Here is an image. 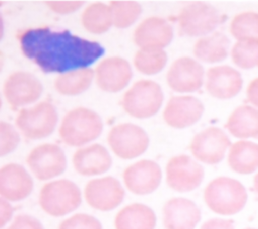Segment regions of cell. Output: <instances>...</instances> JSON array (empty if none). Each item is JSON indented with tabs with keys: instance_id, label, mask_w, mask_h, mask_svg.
Listing matches in <instances>:
<instances>
[{
	"instance_id": "74e56055",
	"label": "cell",
	"mask_w": 258,
	"mask_h": 229,
	"mask_svg": "<svg viewBox=\"0 0 258 229\" xmlns=\"http://www.w3.org/2000/svg\"><path fill=\"white\" fill-rule=\"evenodd\" d=\"M13 215V208L9 201L1 198L0 199V227L5 228L6 224L11 220Z\"/></svg>"
},
{
	"instance_id": "1f68e13d",
	"label": "cell",
	"mask_w": 258,
	"mask_h": 229,
	"mask_svg": "<svg viewBox=\"0 0 258 229\" xmlns=\"http://www.w3.org/2000/svg\"><path fill=\"white\" fill-rule=\"evenodd\" d=\"M230 53L232 62L240 69L250 70L258 66V43L236 41Z\"/></svg>"
},
{
	"instance_id": "d6986e66",
	"label": "cell",
	"mask_w": 258,
	"mask_h": 229,
	"mask_svg": "<svg viewBox=\"0 0 258 229\" xmlns=\"http://www.w3.org/2000/svg\"><path fill=\"white\" fill-rule=\"evenodd\" d=\"M206 90L216 99L227 100L237 96L243 87L241 73L233 67L223 65L212 67L206 74Z\"/></svg>"
},
{
	"instance_id": "277c9868",
	"label": "cell",
	"mask_w": 258,
	"mask_h": 229,
	"mask_svg": "<svg viewBox=\"0 0 258 229\" xmlns=\"http://www.w3.org/2000/svg\"><path fill=\"white\" fill-rule=\"evenodd\" d=\"M38 203L47 215L62 217L80 207L82 193L73 181L59 179L43 185L39 192Z\"/></svg>"
},
{
	"instance_id": "2e32d148",
	"label": "cell",
	"mask_w": 258,
	"mask_h": 229,
	"mask_svg": "<svg viewBox=\"0 0 258 229\" xmlns=\"http://www.w3.org/2000/svg\"><path fill=\"white\" fill-rule=\"evenodd\" d=\"M173 38L170 23L159 16L143 19L133 32V41L140 49H163Z\"/></svg>"
},
{
	"instance_id": "7a4b0ae2",
	"label": "cell",
	"mask_w": 258,
	"mask_h": 229,
	"mask_svg": "<svg viewBox=\"0 0 258 229\" xmlns=\"http://www.w3.org/2000/svg\"><path fill=\"white\" fill-rule=\"evenodd\" d=\"M248 193L245 186L230 177L212 180L204 190V201L214 213L232 216L241 212L247 204Z\"/></svg>"
},
{
	"instance_id": "ab89813d",
	"label": "cell",
	"mask_w": 258,
	"mask_h": 229,
	"mask_svg": "<svg viewBox=\"0 0 258 229\" xmlns=\"http://www.w3.org/2000/svg\"><path fill=\"white\" fill-rule=\"evenodd\" d=\"M253 188H254L255 192L258 194V173L255 175V177L253 179Z\"/></svg>"
},
{
	"instance_id": "8d00e7d4",
	"label": "cell",
	"mask_w": 258,
	"mask_h": 229,
	"mask_svg": "<svg viewBox=\"0 0 258 229\" xmlns=\"http://www.w3.org/2000/svg\"><path fill=\"white\" fill-rule=\"evenodd\" d=\"M200 229H235V226L232 220L223 218H212L204 222Z\"/></svg>"
},
{
	"instance_id": "3957f363",
	"label": "cell",
	"mask_w": 258,
	"mask_h": 229,
	"mask_svg": "<svg viewBox=\"0 0 258 229\" xmlns=\"http://www.w3.org/2000/svg\"><path fill=\"white\" fill-rule=\"evenodd\" d=\"M102 130L103 121L97 112L86 107H77L63 116L58 134L67 145L82 147L98 138Z\"/></svg>"
},
{
	"instance_id": "60d3db41",
	"label": "cell",
	"mask_w": 258,
	"mask_h": 229,
	"mask_svg": "<svg viewBox=\"0 0 258 229\" xmlns=\"http://www.w3.org/2000/svg\"><path fill=\"white\" fill-rule=\"evenodd\" d=\"M245 229H257V228H251V227H248V228H245Z\"/></svg>"
},
{
	"instance_id": "5bb4252c",
	"label": "cell",
	"mask_w": 258,
	"mask_h": 229,
	"mask_svg": "<svg viewBox=\"0 0 258 229\" xmlns=\"http://www.w3.org/2000/svg\"><path fill=\"white\" fill-rule=\"evenodd\" d=\"M162 171L157 162L141 159L128 165L123 171V182L127 190L137 196H145L156 191L161 183Z\"/></svg>"
},
{
	"instance_id": "836d02e7",
	"label": "cell",
	"mask_w": 258,
	"mask_h": 229,
	"mask_svg": "<svg viewBox=\"0 0 258 229\" xmlns=\"http://www.w3.org/2000/svg\"><path fill=\"white\" fill-rule=\"evenodd\" d=\"M20 136L10 123L0 122V155L4 156L12 152L18 145Z\"/></svg>"
},
{
	"instance_id": "f35d334b",
	"label": "cell",
	"mask_w": 258,
	"mask_h": 229,
	"mask_svg": "<svg viewBox=\"0 0 258 229\" xmlns=\"http://www.w3.org/2000/svg\"><path fill=\"white\" fill-rule=\"evenodd\" d=\"M246 96H247L248 102L253 107L258 109V77L253 79L249 83L246 91Z\"/></svg>"
},
{
	"instance_id": "603a6c76",
	"label": "cell",
	"mask_w": 258,
	"mask_h": 229,
	"mask_svg": "<svg viewBox=\"0 0 258 229\" xmlns=\"http://www.w3.org/2000/svg\"><path fill=\"white\" fill-rule=\"evenodd\" d=\"M156 215L147 205L132 203L122 208L115 216V229H155Z\"/></svg>"
},
{
	"instance_id": "83f0119b",
	"label": "cell",
	"mask_w": 258,
	"mask_h": 229,
	"mask_svg": "<svg viewBox=\"0 0 258 229\" xmlns=\"http://www.w3.org/2000/svg\"><path fill=\"white\" fill-rule=\"evenodd\" d=\"M84 28L94 34L107 32L113 25V16L110 5L103 2H94L88 5L81 15Z\"/></svg>"
},
{
	"instance_id": "9a60e30c",
	"label": "cell",
	"mask_w": 258,
	"mask_h": 229,
	"mask_svg": "<svg viewBox=\"0 0 258 229\" xmlns=\"http://www.w3.org/2000/svg\"><path fill=\"white\" fill-rule=\"evenodd\" d=\"M204 75V68L198 61L189 56H180L167 71L166 83L174 92L192 93L202 88Z\"/></svg>"
},
{
	"instance_id": "52a82bcc",
	"label": "cell",
	"mask_w": 258,
	"mask_h": 229,
	"mask_svg": "<svg viewBox=\"0 0 258 229\" xmlns=\"http://www.w3.org/2000/svg\"><path fill=\"white\" fill-rule=\"evenodd\" d=\"M177 20L181 33L192 37H203L213 33L219 26L221 15L213 5L203 1H194L180 9Z\"/></svg>"
},
{
	"instance_id": "7402d4cb",
	"label": "cell",
	"mask_w": 258,
	"mask_h": 229,
	"mask_svg": "<svg viewBox=\"0 0 258 229\" xmlns=\"http://www.w3.org/2000/svg\"><path fill=\"white\" fill-rule=\"evenodd\" d=\"M75 170L84 177L103 175L112 166V157L105 146L94 143L80 147L73 155Z\"/></svg>"
},
{
	"instance_id": "d4e9b609",
	"label": "cell",
	"mask_w": 258,
	"mask_h": 229,
	"mask_svg": "<svg viewBox=\"0 0 258 229\" xmlns=\"http://www.w3.org/2000/svg\"><path fill=\"white\" fill-rule=\"evenodd\" d=\"M231 41L229 37L220 31L200 37L194 47V55L201 62L207 64H216L223 62L229 54Z\"/></svg>"
},
{
	"instance_id": "9c48e42d",
	"label": "cell",
	"mask_w": 258,
	"mask_h": 229,
	"mask_svg": "<svg viewBox=\"0 0 258 229\" xmlns=\"http://www.w3.org/2000/svg\"><path fill=\"white\" fill-rule=\"evenodd\" d=\"M205 170L201 163L186 154L170 157L165 166L167 186L178 193L191 192L204 181Z\"/></svg>"
},
{
	"instance_id": "ffe728a7",
	"label": "cell",
	"mask_w": 258,
	"mask_h": 229,
	"mask_svg": "<svg viewBox=\"0 0 258 229\" xmlns=\"http://www.w3.org/2000/svg\"><path fill=\"white\" fill-rule=\"evenodd\" d=\"M33 190V180L19 163L10 162L0 168V195L9 202L26 199Z\"/></svg>"
},
{
	"instance_id": "ba28073f",
	"label": "cell",
	"mask_w": 258,
	"mask_h": 229,
	"mask_svg": "<svg viewBox=\"0 0 258 229\" xmlns=\"http://www.w3.org/2000/svg\"><path fill=\"white\" fill-rule=\"evenodd\" d=\"M107 141L114 154L122 159H133L142 155L149 145L145 130L134 123L113 126L108 132Z\"/></svg>"
},
{
	"instance_id": "7c38bea8",
	"label": "cell",
	"mask_w": 258,
	"mask_h": 229,
	"mask_svg": "<svg viewBox=\"0 0 258 229\" xmlns=\"http://www.w3.org/2000/svg\"><path fill=\"white\" fill-rule=\"evenodd\" d=\"M41 82L31 73L16 71L10 74L3 84V96L12 109L36 102L42 94Z\"/></svg>"
},
{
	"instance_id": "f1b7e54d",
	"label": "cell",
	"mask_w": 258,
	"mask_h": 229,
	"mask_svg": "<svg viewBox=\"0 0 258 229\" xmlns=\"http://www.w3.org/2000/svg\"><path fill=\"white\" fill-rule=\"evenodd\" d=\"M230 33L237 41L258 43V12L243 11L230 22Z\"/></svg>"
},
{
	"instance_id": "4316f807",
	"label": "cell",
	"mask_w": 258,
	"mask_h": 229,
	"mask_svg": "<svg viewBox=\"0 0 258 229\" xmlns=\"http://www.w3.org/2000/svg\"><path fill=\"white\" fill-rule=\"evenodd\" d=\"M94 76L95 72L90 68L67 72L56 77L53 87L62 96H77L90 88Z\"/></svg>"
},
{
	"instance_id": "484cf974",
	"label": "cell",
	"mask_w": 258,
	"mask_h": 229,
	"mask_svg": "<svg viewBox=\"0 0 258 229\" xmlns=\"http://www.w3.org/2000/svg\"><path fill=\"white\" fill-rule=\"evenodd\" d=\"M225 126L234 137L258 140V109L250 105L235 108L229 115Z\"/></svg>"
},
{
	"instance_id": "8992f818",
	"label": "cell",
	"mask_w": 258,
	"mask_h": 229,
	"mask_svg": "<svg viewBox=\"0 0 258 229\" xmlns=\"http://www.w3.org/2000/svg\"><path fill=\"white\" fill-rule=\"evenodd\" d=\"M57 112L48 101H41L30 108H22L15 119L17 128L28 139L49 136L57 124Z\"/></svg>"
},
{
	"instance_id": "d590c367",
	"label": "cell",
	"mask_w": 258,
	"mask_h": 229,
	"mask_svg": "<svg viewBox=\"0 0 258 229\" xmlns=\"http://www.w3.org/2000/svg\"><path fill=\"white\" fill-rule=\"evenodd\" d=\"M46 6L58 14H70L80 9L84 1H45Z\"/></svg>"
},
{
	"instance_id": "d6a6232c",
	"label": "cell",
	"mask_w": 258,
	"mask_h": 229,
	"mask_svg": "<svg viewBox=\"0 0 258 229\" xmlns=\"http://www.w3.org/2000/svg\"><path fill=\"white\" fill-rule=\"evenodd\" d=\"M57 229H103V227L96 217L85 213H78L62 220Z\"/></svg>"
},
{
	"instance_id": "8fae6325",
	"label": "cell",
	"mask_w": 258,
	"mask_h": 229,
	"mask_svg": "<svg viewBox=\"0 0 258 229\" xmlns=\"http://www.w3.org/2000/svg\"><path fill=\"white\" fill-rule=\"evenodd\" d=\"M26 163L39 181H48L60 176L67 168V157L62 148L54 143H42L30 150Z\"/></svg>"
},
{
	"instance_id": "4dcf8cb0",
	"label": "cell",
	"mask_w": 258,
	"mask_h": 229,
	"mask_svg": "<svg viewBox=\"0 0 258 229\" xmlns=\"http://www.w3.org/2000/svg\"><path fill=\"white\" fill-rule=\"evenodd\" d=\"M113 16V25L117 28H127L132 25L142 12L137 1L114 0L110 2Z\"/></svg>"
},
{
	"instance_id": "5b68a950",
	"label": "cell",
	"mask_w": 258,
	"mask_h": 229,
	"mask_svg": "<svg viewBox=\"0 0 258 229\" xmlns=\"http://www.w3.org/2000/svg\"><path fill=\"white\" fill-rule=\"evenodd\" d=\"M162 102L163 93L159 84L151 80H139L124 93L121 106L128 115L146 119L159 111Z\"/></svg>"
},
{
	"instance_id": "4fadbf2b",
	"label": "cell",
	"mask_w": 258,
	"mask_h": 229,
	"mask_svg": "<svg viewBox=\"0 0 258 229\" xmlns=\"http://www.w3.org/2000/svg\"><path fill=\"white\" fill-rule=\"evenodd\" d=\"M87 204L95 210L109 212L121 205L125 191L119 180L107 176L89 181L84 190Z\"/></svg>"
},
{
	"instance_id": "e575fe53",
	"label": "cell",
	"mask_w": 258,
	"mask_h": 229,
	"mask_svg": "<svg viewBox=\"0 0 258 229\" xmlns=\"http://www.w3.org/2000/svg\"><path fill=\"white\" fill-rule=\"evenodd\" d=\"M4 229H44V227L35 217L27 214H19Z\"/></svg>"
},
{
	"instance_id": "ac0fdd59",
	"label": "cell",
	"mask_w": 258,
	"mask_h": 229,
	"mask_svg": "<svg viewBox=\"0 0 258 229\" xmlns=\"http://www.w3.org/2000/svg\"><path fill=\"white\" fill-rule=\"evenodd\" d=\"M204 104L194 96H173L163 110V119L172 128L182 129L197 123L204 114Z\"/></svg>"
},
{
	"instance_id": "cb8c5ba5",
	"label": "cell",
	"mask_w": 258,
	"mask_h": 229,
	"mask_svg": "<svg viewBox=\"0 0 258 229\" xmlns=\"http://www.w3.org/2000/svg\"><path fill=\"white\" fill-rule=\"evenodd\" d=\"M229 167L239 175H251L258 169V143L241 139L230 146Z\"/></svg>"
},
{
	"instance_id": "44dd1931",
	"label": "cell",
	"mask_w": 258,
	"mask_h": 229,
	"mask_svg": "<svg viewBox=\"0 0 258 229\" xmlns=\"http://www.w3.org/2000/svg\"><path fill=\"white\" fill-rule=\"evenodd\" d=\"M201 218L199 206L186 198H171L162 208V222L165 229H195Z\"/></svg>"
},
{
	"instance_id": "30bf717a",
	"label": "cell",
	"mask_w": 258,
	"mask_h": 229,
	"mask_svg": "<svg viewBox=\"0 0 258 229\" xmlns=\"http://www.w3.org/2000/svg\"><path fill=\"white\" fill-rule=\"evenodd\" d=\"M231 145V140L223 129L210 126L191 138L189 150L198 161L206 164H218L224 159Z\"/></svg>"
},
{
	"instance_id": "e0dca14e",
	"label": "cell",
	"mask_w": 258,
	"mask_h": 229,
	"mask_svg": "<svg viewBox=\"0 0 258 229\" xmlns=\"http://www.w3.org/2000/svg\"><path fill=\"white\" fill-rule=\"evenodd\" d=\"M97 86L107 93H117L130 82L133 73L129 62L121 56H109L101 61L95 71Z\"/></svg>"
},
{
	"instance_id": "6da1fadb",
	"label": "cell",
	"mask_w": 258,
	"mask_h": 229,
	"mask_svg": "<svg viewBox=\"0 0 258 229\" xmlns=\"http://www.w3.org/2000/svg\"><path fill=\"white\" fill-rule=\"evenodd\" d=\"M16 37L23 55L44 73L64 74L84 69L105 52L99 42L83 38L68 29L33 27L18 31Z\"/></svg>"
},
{
	"instance_id": "f546056e",
	"label": "cell",
	"mask_w": 258,
	"mask_h": 229,
	"mask_svg": "<svg viewBox=\"0 0 258 229\" xmlns=\"http://www.w3.org/2000/svg\"><path fill=\"white\" fill-rule=\"evenodd\" d=\"M167 63V54L163 49H139L135 52L133 64L143 75L159 73Z\"/></svg>"
}]
</instances>
